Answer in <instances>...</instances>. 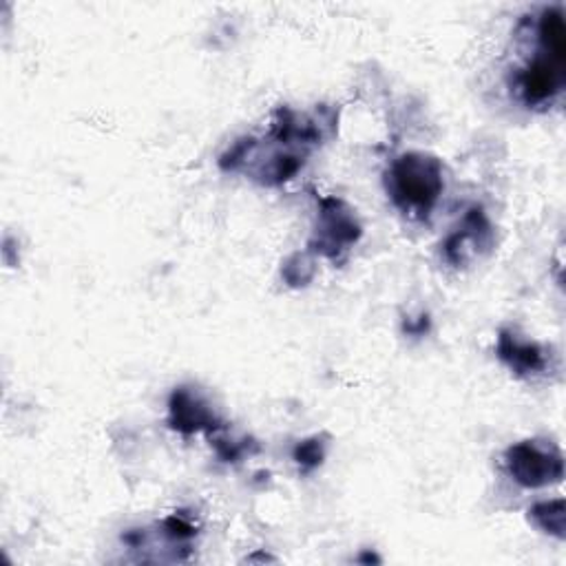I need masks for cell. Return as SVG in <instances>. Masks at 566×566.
<instances>
[{
  "instance_id": "cell-1",
  "label": "cell",
  "mask_w": 566,
  "mask_h": 566,
  "mask_svg": "<svg viewBox=\"0 0 566 566\" xmlns=\"http://www.w3.org/2000/svg\"><path fill=\"white\" fill-rule=\"evenodd\" d=\"M443 189L441 167L423 155H410L396 161L392 171L394 200L414 213H427Z\"/></svg>"
},
{
  "instance_id": "cell-2",
  "label": "cell",
  "mask_w": 566,
  "mask_h": 566,
  "mask_svg": "<svg viewBox=\"0 0 566 566\" xmlns=\"http://www.w3.org/2000/svg\"><path fill=\"white\" fill-rule=\"evenodd\" d=\"M507 465L511 475L525 487H544L562 480V454L553 445L520 443L509 449Z\"/></svg>"
},
{
  "instance_id": "cell-3",
  "label": "cell",
  "mask_w": 566,
  "mask_h": 566,
  "mask_svg": "<svg viewBox=\"0 0 566 566\" xmlns=\"http://www.w3.org/2000/svg\"><path fill=\"white\" fill-rule=\"evenodd\" d=\"M503 357L516 368V370H522V372H535L544 365V359H542V352L531 346V344H518L509 337L503 339Z\"/></svg>"
},
{
  "instance_id": "cell-4",
  "label": "cell",
  "mask_w": 566,
  "mask_h": 566,
  "mask_svg": "<svg viewBox=\"0 0 566 566\" xmlns=\"http://www.w3.org/2000/svg\"><path fill=\"white\" fill-rule=\"evenodd\" d=\"M533 520L546 531L553 533L557 538L564 535V505L562 501H553V503H544L538 505L533 509Z\"/></svg>"
}]
</instances>
